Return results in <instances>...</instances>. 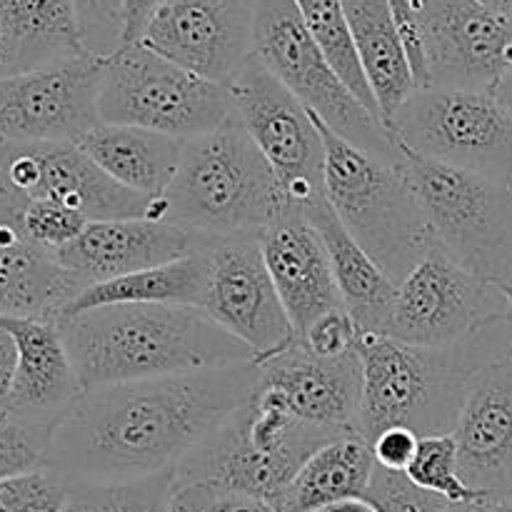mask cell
I'll list each match as a JSON object with an SVG mask.
<instances>
[{
	"mask_svg": "<svg viewBox=\"0 0 512 512\" xmlns=\"http://www.w3.org/2000/svg\"><path fill=\"white\" fill-rule=\"evenodd\" d=\"M400 153V170L435 243L468 273L505 293L512 280V185L435 163L403 145Z\"/></svg>",
	"mask_w": 512,
	"mask_h": 512,
	"instance_id": "obj_7",
	"label": "cell"
},
{
	"mask_svg": "<svg viewBox=\"0 0 512 512\" xmlns=\"http://www.w3.org/2000/svg\"><path fill=\"white\" fill-rule=\"evenodd\" d=\"M173 473L130 483H70L63 512H170Z\"/></svg>",
	"mask_w": 512,
	"mask_h": 512,
	"instance_id": "obj_31",
	"label": "cell"
},
{
	"mask_svg": "<svg viewBox=\"0 0 512 512\" xmlns=\"http://www.w3.org/2000/svg\"><path fill=\"white\" fill-rule=\"evenodd\" d=\"M80 293V280L25 240L18 223L0 225V318L58 320Z\"/></svg>",
	"mask_w": 512,
	"mask_h": 512,
	"instance_id": "obj_24",
	"label": "cell"
},
{
	"mask_svg": "<svg viewBox=\"0 0 512 512\" xmlns=\"http://www.w3.org/2000/svg\"><path fill=\"white\" fill-rule=\"evenodd\" d=\"M258 378L285 400L293 415L335 435L355 433L363 395L360 353L318 358L300 340L273 358L255 360Z\"/></svg>",
	"mask_w": 512,
	"mask_h": 512,
	"instance_id": "obj_20",
	"label": "cell"
},
{
	"mask_svg": "<svg viewBox=\"0 0 512 512\" xmlns=\"http://www.w3.org/2000/svg\"><path fill=\"white\" fill-rule=\"evenodd\" d=\"M505 298H508V310H510V325H512V280H510V285H508V288H505Z\"/></svg>",
	"mask_w": 512,
	"mask_h": 512,
	"instance_id": "obj_49",
	"label": "cell"
},
{
	"mask_svg": "<svg viewBox=\"0 0 512 512\" xmlns=\"http://www.w3.org/2000/svg\"><path fill=\"white\" fill-rule=\"evenodd\" d=\"M25 208V200L10 190V185L3 178V158H0V225L18 223L20 213Z\"/></svg>",
	"mask_w": 512,
	"mask_h": 512,
	"instance_id": "obj_43",
	"label": "cell"
},
{
	"mask_svg": "<svg viewBox=\"0 0 512 512\" xmlns=\"http://www.w3.org/2000/svg\"><path fill=\"white\" fill-rule=\"evenodd\" d=\"M313 512H375L370 508L365 500H353V503H340V505H330V508H320Z\"/></svg>",
	"mask_w": 512,
	"mask_h": 512,
	"instance_id": "obj_45",
	"label": "cell"
},
{
	"mask_svg": "<svg viewBox=\"0 0 512 512\" xmlns=\"http://www.w3.org/2000/svg\"><path fill=\"white\" fill-rule=\"evenodd\" d=\"M170 512H280L275 503L223 485L195 483L173 488Z\"/></svg>",
	"mask_w": 512,
	"mask_h": 512,
	"instance_id": "obj_38",
	"label": "cell"
},
{
	"mask_svg": "<svg viewBox=\"0 0 512 512\" xmlns=\"http://www.w3.org/2000/svg\"><path fill=\"white\" fill-rule=\"evenodd\" d=\"M483 5H488L493 13H498L500 18H505L512 25V0H480Z\"/></svg>",
	"mask_w": 512,
	"mask_h": 512,
	"instance_id": "obj_46",
	"label": "cell"
},
{
	"mask_svg": "<svg viewBox=\"0 0 512 512\" xmlns=\"http://www.w3.org/2000/svg\"><path fill=\"white\" fill-rule=\"evenodd\" d=\"M160 220L205 243L260 235L285 210L273 168L240 123L185 140L178 173L158 198Z\"/></svg>",
	"mask_w": 512,
	"mask_h": 512,
	"instance_id": "obj_4",
	"label": "cell"
},
{
	"mask_svg": "<svg viewBox=\"0 0 512 512\" xmlns=\"http://www.w3.org/2000/svg\"><path fill=\"white\" fill-rule=\"evenodd\" d=\"M15 343L3 328H0V410L8 408L10 393H13V380H15Z\"/></svg>",
	"mask_w": 512,
	"mask_h": 512,
	"instance_id": "obj_42",
	"label": "cell"
},
{
	"mask_svg": "<svg viewBox=\"0 0 512 512\" xmlns=\"http://www.w3.org/2000/svg\"><path fill=\"white\" fill-rule=\"evenodd\" d=\"M98 115L100 123L133 125L178 140L238 123L228 85L200 78L143 43L123 45L105 58Z\"/></svg>",
	"mask_w": 512,
	"mask_h": 512,
	"instance_id": "obj_8",
	"label": "cell"
},
{
	"mask_svg": "<svg viewBox=\"0 0 512 512\" xmlns=\"http://www.w3.org/2000/svg\"><path fill=\"white\" fill-rule=\"evenodd\" d=\"M3 178L15 195L53 200L95 220L148 218L153 198L115 183L75 143H0Z\"/></svg>",
	"mask_w": 512,
	"mask_h": 512,
	"instance_id": "obj_16",
	"label": "cell"
},
{
	"mask_svg": "<svg viewBox=\"0 0 512 512\" xmlns=\"http://www.w3.org/2000/svg\"><path fill=\"white\" fill-rule=\"evenodd\" d=\"M0 328L13 338L18 353L13 393L5 410L55 433L60 420L83 393L58 323L38 318H0Z\"/></svg>",
	"mask_w": 512,
	"mask_h": 512,
	"instance_id": "obj_22",
	"label": "cell"
},
{
	"mask_svg": "<svg viewBox=\"0 0 512 512\" xmlns=\"http://www.w3.org/2000/svg\"><path fill=\"white\" fill-rule=\"evenodd\" d=\"M298 340L318 358H343V355L358 350L360 330L348 310L338 308L315 320Z\"/></svg>",
	"mask_w": 512,
	"mask_h": 512,
	"instance_id": "obj_39",
	"label": "cell"
},
{
	"mask_svg": "<svg viewBox=\"0 0 512 512\" xmlns=\"http://www.w3.org/2000/svg\"><path fill=\"white\" fill-rule=\"evenodd\" d=\"M210 250V248H208ZM198 250L193 255L173 260L168 265L140 270V273L125 275V278L108 280L85 288L63 315H78L85 310L103 308V305H190V308H205L210 285V253ZM60 315V318H63Z\"/></svg>",
	"mask_w": 512,
	"mask_h": 512,
	"instance_id": "obj_29",
	"label": "cell"
},
{
	"mask_svg": "<svg viewBox=\"0 0 512 512\" xmlns=\"http://www.w3.org/2000/svg\"><path fill=\"white\" fill-rule=\"evenodd\" d=\"M295 5H298L300 15H303V23L308 28L310 38L315 40L320 53L330 63V68L353 90L355 98L370 113H375L380 118L375 95L370 90L368 78H365L363 65H360V55L358 48H355L353 30H350L348 15H345L343 0H295Z\"/></svg>",
	"mask_w": 512,
	"mask_h": 512,
	"instance_id": "obj_30",
	"label": "cell"
},
{
	"mask_svg": "<svg viewBox=\"0 0 512 512\" xmlns=\"http://www.w3.org/2000/svg\"><path fill=\"white\" fill-rule=\"evenodd\" d=\"M163 0H123V20H125V38L123 45L140 43L145 33V25L150 23L153 13Z\"/></svg>",
	"mask_w": 512,
	"mask_h": 512,
	"instance_id": "obj_41",
	"label": "cell"
},
{
	"mask_svg": "<svg viewBox=\"0 0 512 512\" xmlns=\"http://www.w3.org/2000/svg\"><path fill=\"white\" fill-rule=\"evenodd\" d=\"M53 430L0 410V483L45 468Z\"/></svg>",
	"mask_w": 512,
	"mask_h": 512,
	"instance_id": "obj_33",
	"label": "cell"
},
{
	"mask_svg": "<svg viewBox=\"0 0 512 512\" xmlns=\"http://www.w3.org/2000/svg\"><path fill=\"white\" fill-rule=\"evenodd\" d=\"M255 58L335 135L363 153L400 165L398 140L330 68L295 0H258Z\"/></svg>",
	"mask_w": 512,
	"mask_h": 512,
	"instance_id": "obj_9",
	"label": "cell"
},
{
	"mask_svg": "<svg viewBox=\"0 0 512 512\" xmlns=\"http://www.w3.org/2000/svg\"><path fill=\"white\" fill-rule=\"evenodd\" d=\"M485 512H512V495L500 500H490V503L485 505Z\"/></svg>",
	"mask_w": 512,
	"mask_h": 512,
	"instance_id": "obj_47",
	"label": "cell"
},
{
	"mask_svg": "<svg viewBox=\"0 0 512 512\" xmlns=\"http://www.w3.org/2000/svg\"><path fill=\"white\" fill-rule=\"evenodd\" d=\"M258 0H163L140 43L170 63L230 85L255 55Z\"/></svg>",
	"mask_w": 512,
	"mask_h": 512,
	"instance_id": "obj_15",
	"label": "cell"
},
{
	"mask_svg": "<svg viewBox=\"0 0 512 512\" xmlns=\"http://www.w3.org/2000/svg\"><path fill=\"white\" fill-rule=\"evenodd\" d=\"M503 318H510L503 290L475 278L433 243L398 285L385 335L418 348H450Z\"/></svg>",
	"mask_w": 512,
	"mask_h": 512,
	"instance_id": "obj_12",
	"label": "cell"
},
{
	"mask_svg": "<svg viewBox=\"0 0 512 512\" xmlns=\"http://www.w3.org/2000/svg\"><path fill=\"white\" fill-rule=\"evenodd\" d=\"M373 470V448L358 433H348L323 445L300 468L293 483L275 500V508L280 512H313L363 500Z\"/></svg>",
	"mask_w": 512,
	"mask_h": 512,
	"instance_id": "obj_28",
	"label": "cell"
},
{
	"mask_svg": "<svg viewBox=\"0 0 512 512\" xmlns=\"http://www.w3.org/2000/svg\"><path fill=\"white\" fill-rule=\"evenodd\" d=\"M418 443L420 435L413 433L410 428H403V425L383 430L370 443L375 465H380L385 470H395V473H405L410 468V463H413L415 453H418Z\"/></svg>",
	"mask_w": 512,
	"mask_h": 512,
	"instance_id": "obj_40",
	"label": "cell"
},
{
	"mask_svg": "<svg viewBox=\"0 0 512 512\" xmlns=\"http://www.w3.org/2000/svg\"><path fill=\"white\" fill-rule=\"evenodd\" d=\"M510 185H512V183H510Z\"/></svg>",
	"mask_w": 512,
	"mask_h": 512,
	"instance_id": "obj_50",
	"label": "cell"
},
{
	"mask_svg": "<svg viewBox=\"0 0 512 512\" xmlns=\"http://www.w3.org/2000/svg\"><path fill=\"white\" fill-rule=\"evenodd\" d=\"M305 215L323 238L343 308L358 325L360 335H385L398 298V283H393L383 268L355 243L353 235L343 228L335 210L330 208L328 198L305 210Z\"/></svg>",
	"mask_w": 512,
	"mask_h": 512,
	"instance_id": "obj_25",
	"label": "cell"
},
{
	"mask_svg": "<svg viewBox=\"0 0 512 512\" xmlns=\"http://www.w3.org/2000/svg\"><path fill=\"white\" fill-rule=\"evenodd\" d=\"M75 145L115 183L155 200L173 183L185 140L133 125L98 123Z\"/></svg>",
	"mask_w": 512,
	"mask_h": 512,
	"instance_id": "obj_26",
	"label": "cell"
},
{
	"mask_svg": "<svg viewBox=\"0 0 512 512\" xmlns=\"http://www.w3.org/2000/svg\"><path fill=\"white\" fill-rule=\"evenodd\" d=\"M453 438L460 478L485 503L512 495V358L470 378Z\"/></svg>",
	"mask_w": 512,
	"mask_h": 512,
	"instance_id": "obj_18",
	"label": "cell"
},
{
	"mask_svg": "<svg viewBox=\"0 0 512 512\" xmlns=\"http://www.w3.org/2000/svg\"><path fill=\"white\" fill-rule=\"evenodd\" d=\"M418 25L425 88L493 93L512 68V25L480 0H405Z\"/></svg>",
	"mask_w": 512,
	"mask_h": 512,
	"instance_id": "obj_13",
	"label": "cell"
},
{
	"mask_svg": "<svg viewBox=\"0 0 512 512\" xmlns=\"http://www.w3.org/2000/svg\"><path fill=\"white\" fill-rule=\"evenodd\" d=\"M448 512H485L483 503H453Z\"/></svg>",
	"mask_w": 512,
	"mask_h": 512,
	"instance_id": "obj_48",
	"label": "cell"
},
{
	"mask_svg": "<svg viewBox=\"0 0 512 512\" xmlns=\"http://www.w3.org/2000/svg\"><path fill=\"white\" fill-rule=\"evenodd\" d=\"M208 253L210 285L205 313L248 345L255 360L288 350L298 335L270 278L258 235L220 240Z\"/></svg>",
	"mask_w": 512,
	"mask_h": 512,
	"instance_id": "obj_17",
	"label": "cell"
},
{
	"mask_svg": "<svg viewBox=\"0 0 512 512\" xmlns=\"http://www.w3.org/2000/svg\"><path fill=\"white\" fill-rule=\"evenodd\" d=\"M83 48L95 58H110L123 48V0H73Z\"/></svg>",
	"mask_w": 512,
	"mask_h": 512,
	"instance_id": "obj_37",
	"label": "cell"
},
{
	"mask_svg": "<svg viewBox=\"0 0 512 512\" xmlns=\"http://www.w3.org/2000/svg\"><path fill=\"white\" fill-rule=\"evenodd\" d=\"M360 65L378 103L385 128L400 105L415 93V80L400 43L390 0H343Z\"/></svg>",
	"mask_w": 512,
	"mask_h": 512,
	"instance_id": "obj_27",
	"label": "cell"
},
{
	"mask_svg": "<svg viewBox=\"0 0 512 512\" xmlns=\"http://www.w3.org/2000/svg\"><path fill=\"white\" fill-rule=\"evenodd\" d=\"M105 58L0 78V143H78L100 123L98 95Z\"/></svg>",
	"mask_w": 512,
	"mask_h": 512,
	"instance_id": "obj_14",
	"label": "cell"
},
{
	"mask_svg": "<svg viewBox=\"0 0 512 512\" xmlns=\"http://www.w3.org/2000/svg\"><path fill=\"white\" fill-rule=\"evenodd\" d=\"M315 123L325 145L323 175L330 208L355 243L400 285L435 243L418 198L400 165L363 153L320 118Z\"/></svg>",
	"mask_w": 512,
	"mask_h": 512,
	"instance_id": "obj_6",
	"label": "cell"
},
{
	"mask_svg": "<svg viewBox=\"0 0 512 512\" xmlns=\"http://www.w3.org/2000/svg\"><path fill=\"white\" fill-rule=\"evenodd\" d=\"M258 240L298 338L315 320L343 308L330 255L305 210L285 208Z\"/></svg>",
	"mask_w": 512,
	"mask_h": 512,
	"instance_id": "obj_21",
	"label": "cell"
},
{
	"mask_svg": "<svg viewBox=\"0 0 512 512\" xmlns=\"http://www.w3.org/2000/svg\"><path fill=\"white\" fill-rule=\"evenodd\" d=\"M208 248L213 245L165 220H95L73 243L58 250L55 260L70 270L85 290Z\"/></svg>",
	"mask_w": 512,
	"mask_h": 512,
	"instance_id": "obj_19",
	"label": "cell"
},
{
	"mask_svg": "<svg viewBox=\"0 0 512 512\" xmlns=\"http://www.w3.org/2000/svg\"><path fill=\"white\" fill-rule=\"evenodd\" d=\"M55 323L83 390L255 360L248 345L190 305H103Z\"/></svg>",
	"mask_w": 512,
	"mask_h": 512,
	"instance_id": "obj_2",
	"label": "cell"
},
{
	"mask_svg": "<svg viewBox=\"0 0 512 512\" xmlns=\"http://www.w3.org/2000/svg\"><path fill=\"white\" fill-rule=\"evenodd\" d=\"M410 480L418 488L428 490V493L440 495L443 500L453 503H485L483 495L470 490L460 478L458 468V443H455L453 433L448 435H430V438H420L418 453H415L413 463L405 470Z\"/></svg>",
	"mask_w": 512,
	"mask_h": 512,
	"instance_id": "obj_32",
	"label": "cell"
},
{
	"mask_svg": "<svg viewBox=\"0 0 512 512\" xmlns=\"http://www.w3.org/2000/svg\"><path fill=\"white\" fill-rule=\"evenodd\" d=\"M365 503L375 512H448L450 503L440 495L418 488L405 473L375 465Z\"/></svg>",
	"mask_w": 512,
	"mask_h": 512,
	"instance_id": "obj_36",
	"label": "cell"
},
{
	"mask_svg": "<svg viewBox=\"0 0 512 512\" xmlns=\"http://www.w3.org/2000/svg\"><path fill=\"white\" fill-rule=\"evenodd\" d=\"M363 395L355 433L373 443L403 425L420 438L455 430L470 378L480 368L512 358L510 318L485 325L450 348H418L388 335H360Z\"/></svg>",
	"mask_w": 512,
	"mask_h": 512,
	"instance_id": "obj_3",
	"label": "cell"
},
{
	"mask_svg": "<svg viewBox=\"0 0 512 512\" xmlns=\"http://www.w3.org/2000/svg\"><path fill=\"white\" fill-rule=\"evenodd\" d=\"M493 95L498 98V103L512 115V68L500 78V83L493 88Z\"/></svg>",
	"mask_w": 512,
	"mask_h": 512,
	"instance_id": "obj_44",
	"label": "cell"
},
{
	"mask_svg": "<svg viewBox=\"0 0 512 512\" xmlns=\"http://www.w3.org/2000/svg\"><path fill=\"white\" fill-rule=\"evenodd\" d=\"M83 55L73 0H0V78Z\"/></svg>",
	"mask_w": 512,
	"mask_h": 512,
	"instance_id": "obj_23",
	"label": "cell"
},
{
	"mask_svg": "<svg viewBox=\"0 0 512 512\" xmlns=\"http://www.w3.org/2000/svg\"><path fill=\"white\" fill-rule=\"evenodd\" d=\"M258 383V365L195 370L83 390L50 440L45 468L68 483H130L168 473Z\"/></svg>",
	"mask_w": 512,
	"mask_h": 512,
	"instance_id": "obj_1",
	"label": "cell"
},
{
	"mask_svg": "<svg viewBox=\"0 0 512 512\" xmlns=\"http://www.w3.org/2000/svg\"><path fill=\"white\" fill-rule=\"evenodd\" d=\"M70 483L50 468L0 483V512H63Z\"/></svg>",
	"mask_w": 512,
	"mask_h": 512,
	"instance_id": "obj_35",
	"label": "cell"
},
{
	"mask_svg": "<svg viewBox=\"0 0 512 512\" xmlns=\"http://www.w3.org/2000/svg\"><path fill=\"white\" fill-rule=\"evenodd\" d=\"M338 438L293 415L258 378L248 398L175 465L173 488L210 483L275 503L300 468Z\"/></svg>",
	"mask_w": 512,
	"mask_h": 512,
	"instance_id": "obj_5",
	"label": "cell"
},
{
	"mask_svg": "<svg viewBox=\"0 0 512 512\" xmlns=\"http://www.w3.org/2000/svg\"><path fill=\"white\" fill-rule=\"evenodd\" d=\"M88 223L90 220L85 215L53 200H28L18 220L25 240L53 255L73 243L88 228Z\"/></svg>",
	"mask_w": 512,
	"mask_h": 512,
	"instance_id": "obj_34",
	"label": "cell"
},
{
	"mask_svg": "<svg viewBox=\"0 0 512 512\" xmlns=\"http://www.w3.org/2000/svg\"><path fill=\"white\" fill-rule=\"evenodd\" d=\"M228 90L235 118L278 178L285 208L308 210L325 200V145L313 113L255 55Z\"/></svg>",
	"mask_w": 512,
	"mask_h": 512,
	"instance_id": "obj_11",
	"label": "cell"
},
{
	"mask_svg": "<svg viewBox=\"0 0 512 512\" xmlns=\"http://www.w3.org/2000/svg\"><path fill=\"white\" fill-rule=\"evenodd\" d=\"M410 153L512 183V115L493 93L420 88L388 120Z\"/></svg>",
	"mask_w": 512,
	"mask_h": 512,
	"instance_id": "obj_10",
	"label": "cell"
}]
</instances>
